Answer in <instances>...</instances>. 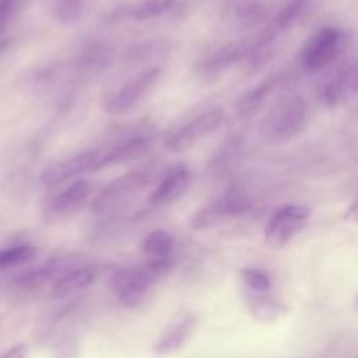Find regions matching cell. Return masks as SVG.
<instances>
[{
  "label": "cell",
  "mask_w": 358,
  "mask_h": 358,
  "mask_svg": "<svg viewBox=\"0 0 358 358\" xmlns=\"http://www.w3.org/2000/svg\"><path fill=\"white\" fill-rule=\"evenodd\" d=\"M171 268L169 259L151 260L141 267L117 270L112 277V288L127 308H136L143 303L154 284L162 278Z\"/></svg>",
  "instance_id": "1"
},
{
  "label": "cell",
  "mask_w": 358,
  "mask_h": 358,
  "mask_svg": "<svg viewBox=\"0 0 358 358\" xmlns=\"http://www.w3.org/2000/svg\"><path fill=\"white\" fill-rule=\"evenodd\" d=\"M306 122L305 102L298 98H289L280 102L266 117L263 133L273 141H288L296 137Z\"/></svg>",
  "instance_id": "2"
},
{
  "label": "cell",
  "mask_w": 358,
  "mask_h": 358,
  "mask_svg": "<svg viewBox=\"0 0 358 358\" xmlns=\"http://www.w3.org/2000/svg\"><path fill=\"white\" fill-rule=\"evenodd\" d=\"M310 210L301 204H285L274 211L264 227V242L270 248H284L306 227Z\"/></svg>",
  "instance_id": "3"
},
{
  "label": "cell",
  "mask_w": 358,
  "mask_h": 358,
  "mask_svg": "<svg viewBox=\"0 0 358 358\" xmlns=\"http://www.w3.org/2000/svg\"><path fill=\"white\" fill-rule=\"evenodd\" d=\"M159 69L151 67L126 83L119 90L106 96L103 109L110 115H122L134 109L155 88L159 78Z\"/></svg>",
  "instance_id": "4"
},
{
  "label": "cell",
  "mask_w": 358,
  "mask_h": 358,
  "mask_svg": "<svg viewBox=\"0 0 358 358\" xmlns=\"http://www.w3.org/2000/svg\"><path fill=\"white\" fill-rule=\"evenodd\" d=\"M199 326V319L192 310L183 309L172 316L151 345L155 357L164 358L176 354L193 338Z\"/></svg>",
  "instance_id": "5"
},
{
  "label": "cell",
  "mask_w": 358,
  "mask_h": 358,
  "mask_svg": "<svg viewBox=\"0 0 358 358\" xmlns=\"http://www.w3.org/2000/svg\"><path fill=\"white\" fill-rule=\"evenodd\" d=\"M249 207L250 203L246 197L229 193L196 210L190 218V227L197 231L215 228L243 215Z\"/></svg>",
  "instance_id": "6"
},
{
  "label": "cell",
  "mask_w": 358,
  "mask_h": 358,
  "mask_svg": "<svg viewBox=\"0 0 358 358\" xmlns=\"http://www.w3.org/2000/svg\"><path fill=\"white\" fill-rule=\"evenodd\" d=\"M225 119V115L220 109H213L196 116L193 120L182 124L179 129L172 131L166 140L165 147L172 152H183L199 141L214 131Z\"/></svg>",
  "instance_id": "7"
},
{
  "label": "cell",
  "mask_w": 358,
  "mask_h": 358,
  "mask_svg": "<svg viewBox=\"0 0 358 358\" xmlns=\"http://www.w3.org/2000/svg\"><path fill=\"white\" fill-rule=\"evenodd\" d=\"M341 49V34L333 27L320 28L303 49V67L308 71H319L330 64Z\"/></svg>",
  "instance_id": "8"
},
{
  "label": "cell",
  "mask_w": 358,
  "mask_h": 358,
  "mask_svg": "<svg viewBox=\"0 0 358 358\" xmlns=\"http://www.w3.org/2000/svg\"><path fill=\"white\" fill-rule=\"evenodd\" d=\"M147 178V172L143 171H133L117 178L96 196L92 208L101 214L120 207L145 185Z\"/></svg>",
  "instance_id": "9"
},
{
  "label": "cell",
  "mask_w": 358,
  "mask_h": 358,
  "mask_svg": "<svg viewBox=\"0 0 358 358\" xmlns=\"http://www.w3.org/2000/svg\"><path fill=\"white\" fill-rule=\"evenodd\" d=\"M98 157L99 154L96 151H85L74 157L53 162L43 169L41 175V180L46 186L64 183L71 178L77 176L78 173H83L85 171H94V165Z\"/></svg>",
  "instance_id": "10"
},
{
  "label": "cell",
  "mask_w": 358,
  "mask_h": 358,
  "mask_svg": "<svg viewBox=\"0 0 358 358\" xmlns=\"http://www.w3.org/2000/svg\"><path fill=\"white\" fill-rule=\"evenodd\" d=\"M91 194V183L85 179H78L62 190L50 201L48 217L50 220H64L74 215L83 208Z\"/></svg>",
  "instance_id": "11"
},
{
  "label": "cell",
  "mask_w": 358,
  "mask_h": 358,
  "mask_svg": "<svg viewBox=\"0 0 358 358\" xmlns=\"http://www.w3.org/2000/svg\"><path fill=\"white\" fill-rule=\"evenodd\" d=\"M190 185V172L185 166H175L157 185L150 194V203L165 206L176 201Z\"/></svg>",
  "instance_id": "12"
},
{
  "label": "cell",
  "mask_w": 358,
  "mask_h": 358,
  "mask_svg": "<svg viewBox=\"0 0 358 358\" xmlns=\"http://www.w3.org/2000/svg\"><path fill=\"white\" fill-rule=\"evenodd\" d=\"M150 143H151V138L147 136L130 137L126 141L116 144L113 148L106 151L103 155H99L94 165V171L103 169L108 166H113V165L138 158L148 150Z\"/></svg>",
  "instance_id": "13"
},
{
  "label": "cell",
  "mask_w": 358,
  "mask_h": 358,
  "mask_svg": "<svg viewBox=\"0 0 358 358\" xmlns=\"http://www.w3.org/2000/svg\"><path fill=\"white\" fill-rule=\"evenodd\" d=\"M95 278H96L95 267L84 266V264L73 267L55 280L50 288V296L55 299L66 298L77 291L85 289L95 281Z\"/></svg>",
  "instance_id": "14"
},
{
  "label": "cell",
  "mask_w": 358,
  "mask_h": 358,
  "mask_svg": "<svg viewBox=\"0 0 358 358\" xmlns=\"http://www.w3.org/2000/svg\"><path fill=\"white\" fill-rule=\"evenodd\" d=\"M249 313L259 322H274L287 312V306L277 296L267 292H249L245 298Z\"/></svg>",
  "instance_id": "15"
},
{
  "label": "cell",
  "mask_w": 358,
  "mask_h": 358,
  "mask_svg": "<svg viewBox=\"0 0 358 358\" xmlns=\"http://www.w3.org/2000/svg\"><path fill=\"white\" fill-rule=\"evenodd\" d=\"M175 242L169 232L164 229H154L145 235L141 242V252L151 260L169 259Z\"/></svg>",
  "instance_id": "16"
},
{
  "label": "cell",
  "mask_w": 358,
  "mask_h": 358,
  "mask_svg": "<svg viewBox=\"0 0 358 358\" xmlns=\"http://www.w3.org/2000/svg\"><path fill=\"white\" fill-rule=\"evenodd\" d=\"M242 52H243V48L239 43H232L222 48L220 52H217L211 59H208L203 64L204 74H208V76L220 74L222 70L231 66L235 60H238Z\"/></svg>",
  "instance_id": "17"
},
{
  "label": "cell",
  "mask_w": 358,
  "mask_h": 358,
  "mask_svg": "<svg viewBox=\"0 0 358 358\" xmlns=\"http://www.w3.org/2000/svg\"><path fill=\"white\" fill-rule=\"evenodd\" d=\"M36 256V249L31 245H18L0 250V270L22 266Z\"/></svg>",
  "instance_id": "18"
},
{
  "label": "cell",
  "mask_w": 358,
  "mask_h": 358,
  "mask_svg": "<svg viewBox=\"0 0 358 358\" xmlns=\"http://www.w3.org/2000/svg\"><path fill=\"white\" fill-rule=\"evenodd\" d=\"M239 274L245 289L249 292H267L271 289V278L263 270L245 267Z\"/></svg>",
  "instance_id": "19"
},
{
  "label": "cell",
  "mask_w": 358,
  "mask_h": 358,
  "mask_svg": "<svg viewBox=\"0 0 358 358\" xmlns=\"http://www.w3.org/2000/svg\"><path fill=\"white\" fill-rule=\"evenodd\" d=\"M173 0H143L131 10V18L145 21L164 14L172 6Z\"/></svg>",
  "instance_id": "20"
},
{
  "label": "cell",
  "mask_w": 358,
  "mask_h": 358,
  "mask_svg": "<svg viewBox=\"0 0 358 358\" xmlns=\"http://www.w3.org/2000/svg\"><path fill=\"white\" fill-rule=\"evenodd\" d=\"M308 0H289L284 8L275 15L273 21V28L275 31L287 29L289 25H292L303 11Z\"/></svg>",
  "instance_id": "21"
},
{
  "label": "cell",
  "mask_w": 358,
  "mask_h": 358,
  "mask_svg": "<svg viewBox=\"0 0 358 358\" xmlns=\"http://www.w3.org/2000/svg\"><path fill=\"white\" fill-rule=\"evenodd\" d=\"M84 3L85 0H56L53 7L55 15L63 22H70L81 14Z\"/></svg>",
  "instance_id": "22"
},
{
  "label": "cell",
  "mask_w": 358,
  "mask_h": 358,
  "mask_svg": "<svg viewBox=\"0 0 358 358\" xmlns=\"http://www.w3.org/2000/svg\"><path fill=\"white\" fill-rule=\"evenodd\" d=\"M28 355V345L24 343L14 344L11 348H8L6 352L0 355V358H27Z\"/></svg>",
  "instance_id": "23"
},
{
  "label": "cell",
  "mask_w": 358,
  "mask_h": 358,
  "mask_svg": "<svg viewBox=\"0 0 358 358\" xmlns=\"http://www.w3.org/2000/svg\"><path fill=\"white\" fill-rule=\"evenodd\" d=\"M11 43H13L11 38H0V59L11 48Z\"/></svg>",
  "instance_id": "24"
}]
</instances>
